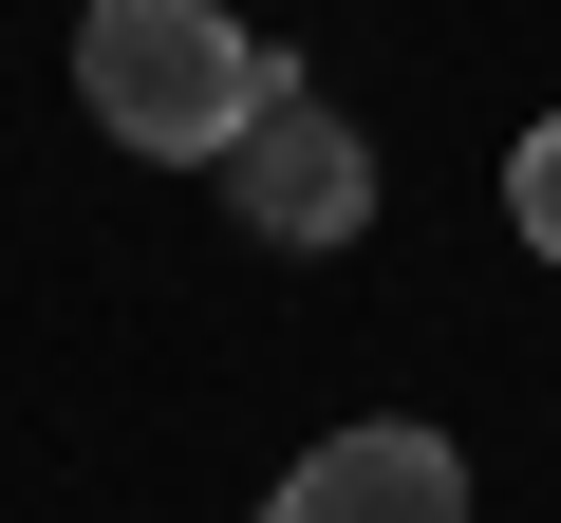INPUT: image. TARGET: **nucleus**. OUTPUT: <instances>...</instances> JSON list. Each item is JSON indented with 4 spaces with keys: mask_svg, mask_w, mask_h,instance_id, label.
Here are the masks:
<instances>
[{
    "mask_svg": "<svg viewBox=\"0 0 561 523\" xmlns=\"http://www.w3.org/2000/svg\"><path fill=\"white\" fill-rule=\"evenodd\" d=\"M76 94H94L113 150H150V168H225L280 94H300V57H262L225 0H94V20H76Z\"/></svg>",
    "mask_w": 561,
    "mask_h": 523,
    "instance_id": "1",
    "label": "nucleus"
},
{
    "mask_svg": "<svg viewBox=\"0 0 561 523\" xmlns=\"http://www.w3.org/2000/svg\"><path fill=\"white\" fill-rule=\"evenodd\" d=\"M225 206H243L262 243H356V224H375V150H356L319 94H280V113L225 150Z\"/></svg>",
    "mask_w": 561,
    "mask_h": 523,
    "instance_id": "2",
    "label": "nucleus"
},
{
    "mask_svg": "<svg viewBox=\"0 0 561 523\" xmlns=\"http://www.w3.org/2000/svg\"><path fill=\"white\" fill-rule=\"evenodd\" d=\"M262 523H468V467H449V430H412V411H375V430H337V449H300V486H280Z\"/></svg>",
    "mask_w": 561,
    "mask_h": 523,
    "instance_id": "3",
    "label": "nucleus"
},
{
    "mask_svg": "<svg viewBox=\"0 0 561 523\" xmlns=\"http://www.w3.org/2000/svg\"><path fill=\"white\" fill-rule=\"evenodd\" d=\"M505 224H524V243H542V262H561V113H542V131H524V150H505Z\"/></svg>",
    "mask_w": 561,
    "mask_h": 523,
    "instance_id": "4",
    "label": "nucleus"
}]
</instances>
